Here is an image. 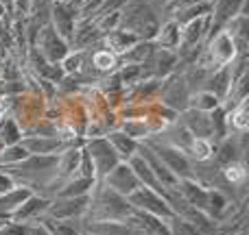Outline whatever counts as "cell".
<instances>
[{"mask_svg":"<svg viewBox=\"0 0 249 235\" xmlns=\"http://www.w3.org/2000/svg\"><path fill=\"white\" fill-rule=\"evenodd\" d=\"M79 9L68 4L66 0H53L51 9H48V22L51 26L55 29V33L64 39L66 44L70 46L72 42V33H74V26L79 22Z\"/></svg>","mask_w":249,"mask_h":235,"instance_id":"cell-1","label":"cell"},{"mask_svg":"<svg viewBox=\"0 0 249 235\" xmlns=\"http://www.w3.org/2000/svg\"><path fill=\"white\" fill-rule=\"evenodd\" d=\"M127 201H129V205L133 207V209H138V211H144V214H151V216H155V218H160V220H164L166 222L171 216H175L173 214V209L166 205V201H164L162 196H160L155 189H149V188H138L136 192H131L127 196Z\"/></svg>","mask_w":249,"mask_h":235,"instance_id":"cell-2","label":"cell"},{"mask_svg":"<svg viewBox=\"0 0 249 235\" xmlns=\"http://www.w3.org/2000/svg\"><path fill=\"white\" fill-rule=\"evenodd\" d=\"M33 46H37V52L46 61H51V63L64 61L66 55L70 52L68 44H66L64 39L55 33V29L51 26V22H48V24H44L42 29H39V33H37V37H35Z\"/></svg>","mask_w":249,"mask_h":235,"instance_id":"cell-3","label":"cell"},{"mask_svg":"<svg viewBox=\"0 0 249 235\" xmlns=\"http://www.w3.org/2000/svg\"><path fill=\"white\" fill-rule=\"evenodd\" d=\"M88 205H90V196H59L57 201H53L46 209V216L55 220H74L86 216Z\"/></svg>","mask_w":249,"mask_h":235,"instance_id":"cell-4","label":"cell"},{"mask_svg":"<svg viewBox=\"0 0 249 235\" xmlns=\"http://www.w3.org/2000/svg\"><path fill=\"white\" fill-rule=\"evenodd\" d=\"M86 153L90 155L92 163H94V172L99 176H105L107 172H112L114 168L118 166L116 150H114L112 146H109V141H105V140H94Z\"/></svg>","mask_w":249,"mask_h":235,"instance_id":"cell-5","label":"cell"},{"mask_svg":"<svg viewBox=\"0 0 249 235\" xmlns=\"http://www.w3.org/2000/svg\"><path fill=\"white\" fill-rule=\"evenodd\" d=\"M103 42V33L101 29L96 26V22L92 17H79L77 26H74V33H72V46L77 50H92V46Z\"/></svg>","mask_w":249,"mask_h":235,"instance_id":"cell-6","label":"cell"},{"mask_svg":"<svg viewBox=\"0 0 249 235\" xmlns=\"http://www.w3.org/2000/svg\"><path fill=\"white\" fill-rule=\"evenodd\" d=\"M48 205H51V201H48L46 196H33V194H31V196L11 214V222L31 224L33 220H39L44 214H46Z\"/></svg>","mask_w":249,"mask_h":235,"instance_id":"cell-7","label":"cell"},{"mask_svg":"<svg viewBox=\"0 0 249 235\" xmlns=\"http://www.w3.org/2000/svg\"><path fill=\"white\" fill-rule=\"evenodd\" d=\"M105 181H107V188L109 189L118 192L124 198L140 188V181L136 179V174H133V170L129 166H116L112 172H107V174H105Z\"/></svg>","mask_w":249,"mask_h":235,"instance_id":"cell-8","label":"cell"},{"mask_svg":"<svg viewBox=\"0 0 249 235\" xmlns=\"http://www.w3.org/2000/svg\"><path fill=\"white\" fill-rule=\"evenodd\" d=\"M179 39H181V26L177 24L173 17L168 20H162L158 29V35H155V46L158 48H166V50H177L179 48Z\"/></svg>","mask_w":249,"mask_h":235,"instance_id":"cell-9","label":"cell"},{"mask_svg":"<svg viewBox=\"0 0 249 235\" xmlns=\"http://www.w3.org/2000/svg\"><path fill=\"white\" fill-rule=\"evenodd\" d=\"M140 39L136 37V35H131V33H127V31H123V29H116V31H109V33H105L103 35V42L101 44H105L107 46V50L109 52H114V55H124V52L129 50V48L133 46V44H138Z\"/></svg>","mask_w":249,"mask_h":235,"instance_id":"cell-10","label":"cell"},{"mask_svg":"<svg viewBox=\"0 0 249 235\" xmlns=\"http://www.w3.org/2000/svg\"><path fill=\"white\" fill-rule=\"evenodd\" d=\"M31 194H33L31 188H13V189H9L7 194H2V196H0V218L11 220V214L31 196Z\"/></svg>","mask_w":249,"mask_h":235,"instance_id":"cell-11","label":"cell"},{"mask_svg":"<svg viewBox=\"0 0 249 235\" xmlns=\"http://www.w3.org/2000/svg\"><path fill=\"white\" fill-rule=\"evenodd\" d=\"M22 146H24L29 153L33 155H57L55 150L59 148H66V144H61V140L57 137V140H53V137H29V140L22 141Z\"/></svg>","mask_w":249,"mask_h":235,"instance_id":"cell-12","label":"cell"},{"mask_svg":"<svg viewBox=\"0 0 249 235\" xmlns=\"http://www.w3.org/2000/svg\"><path fill=\"white\" fill-rule=\"evenodd\" d=\"M81 153H83V150L68 148V150H64V153L57 155V170H59L61 179H72V176H74V172L79 170Z\"/></svg>","mask_w":249,"mask_h":235,"instance_id":"cell-13","label":"cell"},{"mask_svg":"<svg viewBox=\"0 0 249 235\" xmlns=\"http://www.w3.org/2000/svg\"><path fill=\"white\" fill-rule=\"evenodd\" d=\"M118 63V57L114 52H109L107 48H96V50H90V65H94V70H101V72H112Z\"/></svg>","mask_w":249,"mask_h":235,"instance_id":"cell-14","label":"cell"},{"mask_svg":"<svg viewBox=\"0 0 249 235\" xmlns=\"http://www.w3.org/2000/svg\"><path fill=\"white\" fill-rule=\"evenodd\" d=\"M107 141H109V146L116 150L118 157H127L129 159V157H133V155H136V150H138L136 141H133L131 137L123 135V133H109Z\"/></svg>","mask_w":249,"mask_h":235,"instance_id":"cell-15","label":"cell"},{"mask_svg":"<svg viewBox=\"0 0 249 235\" xmlns=\"http://www.w3.org/2000/svg\"><path fill=\"white\" fill-rule=\"evenodd\" d=\"M186 153H190V157L197 159V161H208L214 155V148H212L210 140H206V137H193Z\"/></svg>","mask_w":249,"mask_h":235,"instance_id":"cell-16","label":"cell"},{"mask_svg":"<svg viewBox=\"0 0 249 235\" xmlns=\"http://www.w3.org/2000/svg\"><path fill=\"white\" fill-rule=\"evenodd\" d=\"M190 107L197 109V111H214L216 107H219V98H216L212 92L208 90H201L197 92V94L190 96Z\"/></svg>","mask_w":249,"mask_h":235,"instance_id":"cell-17","label":"cell"},{"mask_svg":"<svg viewBox=\"0 0 249 235\" xmlns=\"http://www.w3.org/2000/svg\"><path fill=\"white\" fill-rule=\"evenodd\" d=\"M29 155L31 153L22 144H9L7 148L0 153V163H4V166H16V163H22L24 159H29Z\"/></svg>","mask_w":249,"mask_h":235,"instance_id":"cell-18","label":"cell"},{"mask_svg":"<svg viewBox=\"0 0 249 235\" xmlns=\"http://www.w3.org/2000/svg\"><path fill=\"white\" fill-rule=\"evenodd\" d=\"M230 124L236 133H245L247 131V98L238 100L232 107V113H230Z\"/></svg>","mask_w":249,"mask_h":235,"instance_id":"cell-19","label":"cell"},{"mask_svg":"<svg viewBox=\"0 0 249 235\" xmlns=\"http://www.w3.org/2000/svg\"><path fill=\"white\" fill-rule=\"evenodd\" d=\"M166 229H168V235H201L195 224H190L181 216H171L166 220Z\"/></svg>","mask_w":249,"mask_h":235,"instance_id":"cell-20","label":"cell"},{"mask_svg":"<svg viewBox=\"0 0 249 235\" xmlns=\"http://www.w3.org/2000/svg\"><path fill=\"white\" fill-rule=\"evenodd\" d=\"M0 235H26V224H18L9 220L2 229H0Z\"/></svg>","mask_w":249,"mask_h":235,"instance_id":"cell-21","label":"cell"},{"mask_svg":"<svg viewBox=\"0 0 249 235\" xmlns=\"http://www.w3.org/2000/svg\"><path fill=\"white\" fill-rule=\"evenodd\" d=\"M13 188H16V179H13L11 174H7V172L0 170V196L7 194L9 189H13Z\"/></svg>","mask_w":249,"mask_h":235,"instance_id":"cell-22","label":"cell"}]
</instances>
